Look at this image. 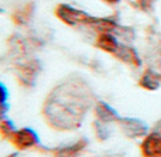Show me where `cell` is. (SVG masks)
<instances>
[{
	"instance_id": "cell-1",
	"label": "cell",
	"mask_w": 161,
	"mask_h": 157,
	"mask_svg": "<svg viewBox=\"0 0 161 157\" xmlns=\"http://www.w3.org/2000/svg\"><path fill=\"white\" fill-rule=\"evenodd\" d=\"M84 90L75 83H64L47 97L43 114L47 123L58 130H74L80 126L88 109Z\"/></svg>"
},
{
	"instance_id": "cell-2",
	"label": "cell",
	"mask_w": 161,
	"mask_h": 157,
	"mask_svg": "<svg viewBox=\"0 0 161 157\" xmlns=\"http://www.w3.org/2000/svg\"><path fill=\"white\" fill-rule=\"evenodd\" d=\"M55 16L64 22L67 25L75 27L77 24H90V22L93 19V17H90L83 11H80L75 7L70 6L67 4H60L55 8Z\"/></svg>"
},
{
	"instance_id": "cell-3",
	"label": "cell",
	"mask_w": 161,
	"mask_h": 157,
	"mask_svg": "<svg viewBox=\"0 0 161 157\" xmlns=\"http://www.w3.org/2000/svg\"><path fill=\"white\" fill-rule=\"evenodd\" d=\"M11 142L18 150H30L40 144V138L33 128L23 127L16 130L14 136L11 137Z\"/></svg>"
},
{
	"instance_id": "cell-4",
	"label": "cell",
	"mask_w": 161,
	"mask_h": 157,
	"mask_svg": "<svg viewBox=\"0 0 161 157\" xmlns=\"http://www.w3.org/2000/svg\"><path fill=\"white\" fill-rule=\"evenodd\" d=\"M40 62L36 60H30L22 64L17 68V78L22 85L24 86H31L37 78L40 72Z\"/></svg>"
},
{
	"instance_id": "cell-5",
	"label": "cell",
	"mask_w": 161,
	"mask_h": 157,
	"mask_svg": "<svg viewBox=\"0 0 161 157\" xmlns=\"http://www.w3.org/2000/svg\"><path fill=\"white\" fill-rule=\"evenodd\" d=\"M142 154L146 157H161V136L150 133L142 143Z\"/></svg>"
},
{
	"instance_id": "cell-6",
	"label": "cell",
	"mask_w": 161,
	"mask_h": 157,
	"mask_svg": "<svg viewBox=\"0 0 161 157\" xmlns=\"http://www.w3.org/2000/svg\"><path fill=\"white\" fill-rule=\"evenodd\" d=\"M87 145L86 139H80L77 142L64 146H59L52 150L54 157H77V155L83 150Z\"/></svg>"
},
{
	"instance_id": "cell-7",
	"label": "cell",
	"mask_w": 161,
	"mask_h": 157,
	"mask_svg": "<svg viewBox=\"0 0 161 157\" xmlns=\"http://www.w3.org/2000/svg\"><path fill=\"white\" fill-rule=\"evenodd\" d=\"M121 128L125 132V134L129 137H140L143 136L147 132V126L144 123L136 120V119H123L120 121Z\"/></svg>"
},
{
	"instance_id": "cell-8",
	"label": "cell",
	"mask_w": 161,
	"mask_h": 157,
	"mask_svg": "<svg viewBox=\"0 0 161 157\" xmlns=\"http://www.w3.org/2000/svg\"><path fill=\"white\" fill-rule=\"evenodd\" d=\"M96 46L99 48H101L102 50L108 52V53H117L119 49V43L117 41V39L114 37L111 33H102L100 34V36L97 37L96 41Z\"/></svg>"
},
{
	"instance_id": "cell-9",
	"label": "cell",
	"mask_w": 161,
	"mask_h": 157,
	"mask_svg": "<svg viewBox=\"0 0 161 157\" xmlns=\"http://www.w3.org/2000/svg\"><path fill=\"white\" fill-rule=\"evenodd\" d=\"M95 115L101 123H112L118 119V114L105 102H99L95 107Z\"/></svg>"
},
{
	"instance_id": "cell-10",
	"label": "cell",
	"mask_w": 161,
	"mask_h": 157,
	"mask_svg": "<svg viewBox=\"0 0 161 157\" xmlns=\"http://www.w3.org/2000/svg\"><path fill=\"white\" fill-rule=\"evenodd\" d=\"M34 7L35 6H34L33 3H29L27 5L18 8L12 14V19H14V23L18 24V25H24V24L29 23L34 14Z\"/></svg>"
},
{
	"instance_id": "cell-11",
	"label": "cell",
	"mask_w": 161,
	"mask_h": 157,
	"mask_svg": "<svg viewBox=\"0 0 161 157\" xmlns=\"http://www.w3.org/2000/svg\"><path fill=\"white\" fill-rule=\"evenodd\" d=\"M115 55H117L118 58H120L121 60H124V61L134 62V64H136V65L140 64L138 58H137V54L135 53L134 49H131V48L121 46V47H119V49H118V52L115 53Z\"/></svg>"
},
{
	"instance_id": "cell-12",
	"label": "cell",
	"mask_w": 161,
	"mask_h": 157,
	"mask_svg": "<svg viewBox=\"0 0 161 157\" xmlns=\"http://www.w3.org/2000/svg\"><path fill=\"white\" fill-rule=\"evenodd\" d=\"M16 126L14 123L7 119L4 118L0 120V134L3 136V138H6V139H11V137L14 136V133L16 132Z\"/></svg>"
},
{
	"instance_id": "cell-13",
	"label": "cell",
	"mask_w": 161,
	"mask_h": 157,
	"mask_svg": "<svg viewBox=\"0 0 161 157\" xmlns=\"http://www.w3.org/2000/svg\"><path fill=\"white\" fill-rule=\"evenodd\" d=\"M141 84L144 86V88H147V89L154 90L159 86L160 82H159V79L155 77L154 73H152V72H147L146 75L143 76Z\"/></svg>"
},
{
	"instance_id": "cell-14",
	"label": "cell",
	"mask_w": 161,
	"mask_h": 157,
	"mask_svg": "<svg viewBox=\"0 0 161 157\" xmlns=\"http://www.w3.org/2000/svg\"><path fill=\"white\" fill-rule=\"evenodd\" d=\"M7 98H8V91H7L6 86L0 82V104L6 103Z\"/></svg>"
},
{
	"instance_id": "cell-15",
	"label": "cell",
	"mask_w": 161,
	"mask_h": 157,
	"mask_svg": "<svg viewBox=\"0 0 161 157\" xmlns=\"http://www.w3.org/2000/svg\"><path fill=\"white\" fill-rule=\"evenodd\" d=\"M105 1H107V3H111V4H114V3H117L118 0H105Z\"/></svg>"
}]
</instances>
